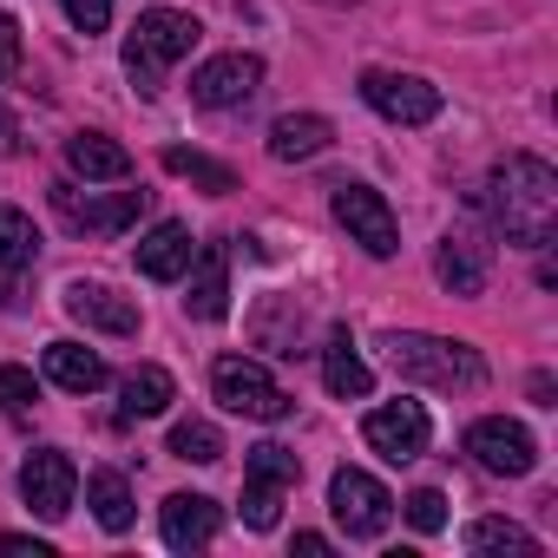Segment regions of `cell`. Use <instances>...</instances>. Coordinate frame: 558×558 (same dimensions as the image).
Here are the masks:
<instances>
[{
	"instance_id": "cell-11",
	"label": "cell",
	"mask_w": 558,
	"mask_h": 558,
	"mask_svg": "<svg viewBox=\"0 0 558 558\" xmlns=\"http://www.w3.org/2000/svg\"><path fill=\"white\" fill-rule=\"evenodd\" d=\"M263 86V60L256 53H217L191 73V99L204 112H230V106H250Z\"/></svg>"
},
{
	"instance_id": "cell-31",
	"label": "cell",
	"mask_w": 558,
	"mask_h": 558,
	"mask_svg": "<svg viewBox=\"0 0 558 558\" xmlns=\"http://www.w3.org/2000/svg\"><path fill=\"white\" fill-rule=\"evenodd\" d=\"M60 8H66V21L80 34H106L112 27V0H60Z\"/></svg>"
},
{
	"instance_id": "cell-22",
	"label": "cell",
	"mask_w": 558,
	"mask_h": 558,
	"mask_svg": "<svg viewBox=\"0 0 558 558\" xmlns=\"http://www.w3.org/2000/svg\"><path fill=\"white\" fill-rule=\"evenodd\" d=\"M323 381H329V395H336V401H368L375 368L355 355V342H349V336H329V349H323Z\"/></svg>"
},
{
	"instance_id": "cell-13",
	"label": "cell",
	"mask_w": 558,
	"mask_h": 558,
	"mask_svg": "<svg viewBox=\"0 0 558 558\" xmlns=\"http://www.w3.org/2000/svg\"><path fill=\"white\" fill-rule=\"evenodd\" d=\"M73 493H80V466L66 460V453H27V466H21V499L40 512V519H66L73 512Z\"/></svg>"
},
{
	"instance_id": "cell-2",
	"label": "cell",
	"mask_w": 558,
	"mask_h": 558,
	"mask_svg": "<svg viewBox=\"0 0 558 558\" xmlns=\"http://www.w3.org/2000/svg\"><path fill=\"white\" fill-rule=\"evenodd\" d=\"M381 355H388V368H395L401 381H421V388H440V395H453V388H480V381H486V362H480L473 342H447V336L395 329V336H381Z\"/></svg>"
},
{
	"instance_id": "cell-15",
	"label": "cell",
	"mask_w": 558,
	"mask_h": 558,
	"mask_svg": "<svg viewBox=\"0 0 558 558\" xmlns=\"http://www.w3.org/2000/svg\"><path fill=\"white\" fill-rule=\"evenodd\" d=\"M60 303H66L73 323H86V329H99V336H138V303L119 296L112 283H66Z\"/></svg>"
},
{
	"instance_id": "cell-29",
	"label": "cell",
	"mask_w": 558,
	"mask_h": 558,
	"mask_svg": "<svg viewBox=\"0 0 558 558\" xmlns=\"http://www.w3.org/2000/svg\"><path fill=\"white\" fill-rule=\"evenodd\" d=\"M34 401H40V381H34V368L0 362V408H8V414H21V408H34Z\"/></svg>"
},
{
	"instance_id": "cell-23",
	"label": "cell",
	"mask_w": 558,
	"mask_h": 558,
	"mask_svg": "<svg viewBox=\"0 0 558 558\" xmlns=\"http://www.w3.org/2000/svg\"><path fill=\"white\" fill-rule=\"evenodd\" d=\"M119 408H125V421H151V414H165L171 401H178V381L158 368V362H145V368H132L125 381H119Z\"/></svg>"
},
{
	"instance_id": "cell-35",
	"label": "cell",
	"mask_w": 558,
	"mask_h": 558,
	"mask_svg": "<svg viewBox=\"0 0 558 558\" xmlns=\"http://www.w3.org/2000/svg\"><path fill=\"white\" fill-rule=\"evenodd\" d=\"M296 551H310V558H323V551H329V538H323V532H296Z\"/></svg>"
},
{
	"instance_id": "cell-25",
	"label": "cell",
	"mask_w": 558,
	"mask_h": 558,
	"mask_svg": "<svg viewBox=\"0 0 558 558\" xmlns=\"http://www.w3.org/2000/svg\"><path fill=\"white\" fill-rule=\"evenodd\" d=\"M86 506H93V519H99L106 532H125V525H132V486H125V473L99 466V473L86 480Z\"/></svg>"
},
{
	"instance_id": "cell-4",
	"label": "cell",
	"mask_w": 558,
	"mask_h": 558,
	"mask_svg": "<svg viewBox=\"0 0 558 558\" xmlns=\"http://www.w3.org/2000/svg\"><path fill=\"white\" fill-rule=\"evenodd\" d=\"M210 395L243 421H290V408H296L283 388H276V375L263 362H250V355H217L210 362Z\"/></svg>"
},
{
	"instance_id": "cell-24",
	"label": "cell",
	"mask_w": 558,
	"mask_h": 558,
	"mask_svg": "<svg viewBox=\"0 0 558 558\" xmlns=\"http://www.w3.org/2000/svg\"><path fill=\"white\" fill-rule=\"evenodd\" d=\"M34 263H40V230H34V217L14 210V204H0V269L21 276V269H34Z\"/></svg>"
},
{
	"instance_id": "cell-3",
	"label": "cell",
	"mask_w": 558,
	"mask_h": 558,
	"mask_svg": "<svg viewBox=\"0 0 558 558\" xmlns=\"http://www.w3.org/2000/svg\"><path fill=\"white\" fill-rule=\"evenodd\" d=\"M197 40H204L197 14H178V8H151V14H138V27L125 34V73H132V86L151 99V93L165 86V73H171L178 60H191Z\"/></svg>"
},
{
	"instance_id": "cell-7",
	"label": "cell",
	"mask_w": 558,
	"mask_h": 558,
	"mask_svg": "<svg viewBox=\"0 0 558 558\" xmlns=\"http://www.w3.org/2000/svg\"><path fill=\"white\" fill-rule=\"evenodd\" d=\"M329 204H336V223H342L368 256H395V250H401V223H395V210H388V197H381V191H368V184H349V178H342Z\"/></svg>"
},
{
	"instance_id": "cell-18",
	"label": "cell",
	"mask_w": 558,
	"mask_h": 558,
	"mask_svg": "<svg viewBox=\"0 0 558 558\" xmlns=\"http://www.w3.org/2000/svg\"><path fill=\"white\" fill-rule=\"evenodd\" d=\"M191 223H178V217H165V223H151L145 236H138V276H151V283H178L184 276V263H191Z\"/></svg>"
},
{
	"instance_id": "cell-36",
	"label": "cell",
	"mask_w": 558,
	"mask_h": 558,
	"mask_svg": "<svg viewBox=\"0 0 558 558\" xmlns=\"http://www.w3.org/2000/svg\"><path fill=\"white\" fill-rule=\"evenodd\" d=\"M329 8H355V0H329Z\"/></svg>"
},
{
	"instance_id": "cell-30",
	"label": "cell",
	"mask_w": 558,
	"mask_h": 558,
	"mask_svg": "<svg viewBox=\"0 0 558 558\" xmlns=\"http://www.w3.org/2000/svg\"><path fill=\"white\" fill-rule=\"evenodd\" d=\"M408 525H414V532H440V525H447V493H434V486L408 493Z\"/></svg>"
},
{
	"instance_id": "cell-8",
	"label": "cell",
	"mask_w": 558,
	"mask_h": 558,
	"mask_svg": "<svg viewBox=\"0 0 558 558\" xmlns=\"http://www.w3.org/2000/svg\"><path fill=\"white\" fill-rule=\"evenodd\" d=\"M466 453H473L486 473H499V480H525V473L538 466V440H532L519 421H506V414L473 421V427H466Z\"/></svg>"
},
{
	"instance_id": "cell-19",
	"label": "cell",
	"mask_w": 558,
	"mask_h": 558,
	"mask_svg": "<svg viewBox=\"0 0 558 558\" xmlns=\"http://www.w3.org/2000/svg\"><path fill=\"white\" fill-rule=\"evenodd\" d=\"M336 145V125L323 112H283L269 125V158L276 165H303V158H323Z\"/></svg>"
},
{
	"instance_id": "cell-34",
	"label": "cell",
	"mask_w": 558,
	"mask_h": 558,
	"mask_svg": "<svg viewBox=\"0 0 558 558\" xmlns=\"http://www.w3.org/2000/svg\"><path fill=\"white\" fill-rule=\"evenodd\" d=\"M14 151H21V132H14L8 112H0V158H14Z\"/></svg>"
},
{
	"instance_id": "cell-1",
	"label": "cell",
	"mask_w": 558,
	"mask_h": 558,
	"mask_svg": "<svg viewBox=\"0 0 558 558\" xmlns=\"http://www.w3.org/2000/svg\"><path fill=\"white\" fill-rule=\"evenodd\" d=\"M480 210H493V230L519 250H545L558 230V171L532 151H512L506 165H493Z\"/></svg>"
},
{
	"instance_id": "cell-6",
	"label": "cell",
	"mask_w": 558,
	"mask_h": 558,
	"mask_svg": "<svg viewBox=\"0 0 558 558\" xmlns=\"http://www.w3.org/2000/svg\"><path fill=\"white\" fill-rule=\"evenodd\" d=\"M329 512H336V525H342L349 538H381L388 519H395V499H388V486H381L375 473L342 466V473L329 480Z\"/></svg>"
},
{
	"instance_id": "cell-27",
	"label": "cell",
	"mask_w": 558,
	"mask_h": 558,
	"mask_svg": "<svg viewBox=\"0 0 558 558\" xmlns=\"http://www.w3.org/2000/svg\"><path fill=\"white\" fill-rule=\"evenodd\" d=\"M466 545L473 551H512V558H538V538L512 519H473L466 525Z\"/></svg>"
},
{
	"instance_id": "cell-10",
	"label": "cell",
	"mask_w": 558,
	"mask_h": 558,
	"mask_svg": "<svg viewBox=\"0 0 558 558\" xmlns=\"http://www.w3.org/2000/svg\"><path fill=\"white\" fill-rule=\"evenodd\" d=\"M362 440H368L381 460L408 466V460H421V453H427L434 421H427V408H421V401H388V408H375V414L362 421Z\"/></svg>"
},
{
	"instance_id": "cell-12",
	"label": "cell",
	"mask_w": 558,
	"mask_h": 558,
	"mask_svg": "<svg viewBox=\"0 0 558 558\" xmlns=\"http://www.w3.org/2000/svg\"><path fill=\"white\" fill-rule=\"evenodd\" d=\"M151 191H119V197H80V184H53V210L73 223V230H93V236H119L145 217Z\"/></svg>"
},
{
	"instance_id": "cell-20",
	"label": "cell",
	"mask_w": 558,
	"mask_h": 558,
	"mask_svg": "<svg viewBox=\"0 0 558 558\" xmlns=\"http://www.w3.org/2000/svg\"><path fill=\"white\" fill-rule=\"evenodd\" d=\"M66 165H73L86 184H119V178H132V151H125L119 138H106V132H73V138H66Z\"/></svg>"
},
{
	"instance_id": "cell-14",
	"label": "cell",
	"mask_w": 558,
	"mask_h": 558,
	"mask_svg": "<svg viewBox=\"0 0 558 558\" xmlns=\"http://www.w3.org/2000/svg\"><path fill=\"white\" fill-rule=\"evenodd\" d=\"M184 276H191L184 316H197V323H223V316H230V250H223V243H197L191 263H184Z\"/></svg>"
},
{
	"instance_id": "cell-32",
	"label": "cell",
	"mask_w": 558,
	"mask_h": 558,
	"mask_svg": "<svg viewBox=\"0 0 558 558\" xmlns=\"http://www.w3.org/2000/svg\"><path fill=\"white\" fill-rule=\"evenodd\" d=\"M14 66H21V21L0 14V80H8Z\"/></svg>"
},
{
	"instance_id": "cell-9",
	"label": "cell",
	"mask_w": 558,
	"mask_h": 558,
	"mask_svg": "<svg viewBox=\"0 0 558 558\" xmlns=\"http://www.w3.org/2000/svg\"><path fill=\"white\" fill-rule=\"evenodd\" d=\"M362 99L388 125H434L440 119V86H427L421 73H362Z\"/></svg>"
},
{
	"instance_id": "cell-5",
	"label": "cell",
	"mask_w": 558,
	"mask_h": 558,
	"mask_svg": "<svg viewBox=\"0 0 558 558\" xmlns=\"http://www.w3.org/2000/svg\"><path fill=\"white\" fill-rule=\"evenodd\" d=\"M243 525L250 532H269L276 519H283V493L296 486V473H303V460L283 447V440H263V447H250V460H243Z\"/></svg>"
},
{
	"instance_id": "cell-16",
	"label": "cell",
	"mask_w": 558,
	"mask_h": 558,
	"mask_svg": "<svg viewBox=\"0 0 558 558\" xmlns=\"http://www.w3.org/2000/svg\"><path fill=\"white\" fill-rule=\"evenodd\" d=\"M217 525H223V506L204 499V493H171L165 512H158V532H165L171 551H204L217 538Z\"/></svg>"
},
{
	"instance_id": "cell-26",
	"label": "cell",
	"mask_w": 558,
	"mask_h": 558,
	"mask_svg": "<svg viewBox=\"0 0 558 558\" xmlns=\"http://www.w3.org/2000/svg\"><path fill=\"white\" fill-rule=\"evenodd\" d=\"M165 171H171V178H191V184H204L210 197L236 191V171H230V165H217V158H204V151H184V145H165Z\"/></svg>"
},
{
	"instance_id": "cell-21",
	"label": "cell",
	"mask_w": 558,
	"mask_h": 558,
	"mask_svg": "<svg viewBox=\"0 0 558 558\" xmlns=\"http://www.w3.org/2000/svg\"><path fill=\"white\" fill-rule=\"evenodd\" d=\"M47 381L66 395H99L106 388V362L86 342H47Z\"/></svg>"
},
{
	"instance_id": "cell-33",
	"label": "cell",
	"mask_w": 558,
	"mask_h": 558,
	"mask_svg": "<svg viewBox=\"0 0 558 558\" xmlns=\"http://www.w3.org/2000/svg\"><path fill=\"white\" fill-rule=\"evenodd\" d=\"M0 551H8V558H53V545L27 538V532H0Z\"/></svg>"
},
{
	"instance_id": "cell-28",
	"label": "cell",
	"mask_w": 558,
	"mask_h": 558,
	"mask_svg": "<svg viewBox=\"0 0 558 558\" xmlns=\"http://www.w3.org/2000/svg\"><path fill=\"white\" fill-rule=\"evenodd\" d=\"M171 460L217 466V460H223V434H217L210 421H178V427H171Z\"/></svg>"
},
{
	"instance_id": "cell-17",
	"label": "cell",
	"mask_w": 558,
	"mask_h": 558,
	"mask_svg": "<svg viewBox=\"0 0 558 558\" xmlns=\"http://www.w3.org/2000/svg\"><path fill=\"white\" fill-rule=\"evenodd\" d=\"M434 276H440L453 296H480L486 276H493V250L473 230H447L440 236V256H434Z\"/></svg>"
}]
</instances>
